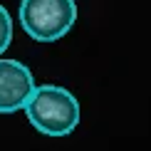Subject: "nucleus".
<instances>
[{
  "instance_id": "nucleus-1",
  "label": "nucleus",
  "mask_w": 151,
  "mask_h": 151,
  "mask_svg": "<svg viewBox=\"0 0 151 151\" xmlns=\"http://www.w3.org/2000/svg\"><path fill=\"white\" fill-rule=\"evenodd\" d=\"M25 114L40 134L67 136L79 124V102L60 84H37L25 104Z\"/></svg>"
},
{
  "instance_id": "nucleus-2",
  "label": "nucleus",
  "mask_w": 151,
  "mask_h": 151,
  "mask_svg": "<svg viewBox=\"0 0 151 151\" xmlns=\"http://www.w3.org/2000/svg\"><path fill=\"white\" fill-rule=\"evenodd\" d=\"M20 25L35 42H57L72 30L77 20L74 0H22Z\"/></svg>"
},
{
  "instance_id": "nucleus-3",
  "label": "nucleus",
  "mask_w": 151,
  "mask_h": 151,
  "mask_svg": "<svg viewBox=\"0 0 151 151\" xmlns=\"http://www.w3.org/2000/svg\"><path fill=\"white\" fill-rule=\"evenodd\" d=\"M35 89V77L22 62L0 60V114L25 109Z\"/></svg>"
},
{
  "instance_id": "nucleus-4",
  "label": "nucleus",
  "mask_w": 151,
  "mask_h": 151,
  "mask_svg": "<svg viewBox=\"0 0 151 151\" xmlns=\"http://www.w3.org/2000/svg\"><path fill=\"white\" fill-rule=\"evenodd\" d=\"M12 42V17L5 5H0V55L10 47Z\"/></svg>"
}]
</instances>
